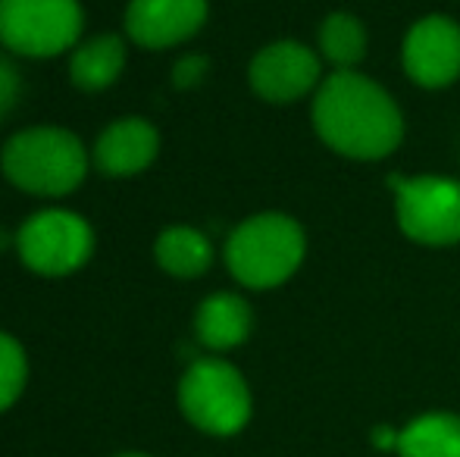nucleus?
<instances>
[{
  "instance_id": "obj_1",
  "label": "nucleus",
  "mask_w": 460,
  "mask_h": 457,
  "mask_svg": "<svg viewBox=\"0 0 460 457\" xmlns=\"http://www.w3.org/2000/svg\"><path fill=\"white\" fill-rule=\"evenodd\" d=\"M314 126L332 151L354 160H379L401 145L404 119L394 101L376 82L339 69L320 85Z\"/></svg>"
},
{
  "instance_id": "obj_2",
  "label": "nucleus",
  "mask_w": 460,
  "mask_h": 457,
  "mask_svg": "<svg viewBox=\"0 0 460 457\" xmlns=\"http://www.w3.org/2000/svg\"><path fill=\"white\" fill-rule=\"evenodd\" d=\"M4 176L31 195H69L88 172V154L66 128L38 126L13 135L4 147Z\"/></svg>"
},
{
  "instance_id": "obj_3",
  "label": "nucleus",
  "mask_w": 460,
  "mask_h": 457,
  "mask_svg": "<svg viewBox=\"0 0 460 457\" xmlns=\"http://www.w3.org/2000/svg\"><path fill=\"white\" fill-rule=\"evenodd\" d=\"M304 260V232L291 216L261 214L244 220L226 244L232 276L248 288L282 286Z\"/></svg>"
},
{
  "instance_id": "obj_4",
  "label": "nucleus",
  "mask_w": 460,
  "mask_h": 457,
  "mask_svg": "<svg viewBox=\"0 0 460 457\" xmlns=\"http://www.w3.org/2000/svg\"><path fill=\"white\" fill-rule=\"evenodd\" d=\"M179 404L198 429L210 435H232L251 417V391L242 373L217 357L194 360L179 385Z\"/></svg>"
},
{
  "instance_id": "obj_5",
  "label": "nucleus",
  "mask_w": 460,
  "mask_h": 457,
  "mask_svg": "<svg viewBox=\"0 0 460 457\" xmlns=\"http://www.w3.org/2000/svg\"><path fill=\"white\" fill-rule=\"evenodd\" d=\"M79 35V0H0V41L16 54L57 57Z\"/></svg>"
},
{
  "instance_id": "obj_6",
  "label": "nucleus",
  "mask_w": 460,
  "mask_h": 457,
  "mask_svg": "<svg viewBox=\"0 0 460 457\" xmlns=\"http://www.w3.org/2000/svg\"><path fill=\"white\" fill-rule=\"evenodd\" d=\"M19 257L41 276H66L85 267L94 250L92 226L69 210H41L19 229Z\"/></svg>"
},
{
  "instance_id": "obj_7",
  "label": "nucleus",
  "mask_w": 460,
  "mask_h": 457,
  "mask_svg": "<svg viewBox=\"0 0 460 457\" xmlns=\"http://www.w3.org/2000/svg\"><path fill=\"white\" fill-rule=\"evenodd\" d=\"M398 189V223L420 244L460 242V182L442 176L392 179Z\"/></svg>"
},
{
  "instance_id": "obj_8",
  "label": "nucleus",
  "mask_w": 460,
  "mask_h": 457,
  "mask_svg": "<svg viewBox=\"0 0 460 457\" xmlns=\"http://www.w3.org/2000/svg\"><path fill=\"white\" fill-rule=\"evenodd\" d=\"M404 69L417 85L442 88L460 75V29L445 16H426L404 38Z\"/></svg>"
},
{
  "instance_id": "obj_9",
  "label": "nucleus",
  "mask_w": 460,
  "mask_h": 457,
  "mask_svg": "<svg viewBox=\"0 0 460 457\" xmlns=\"http://www.w3.org/2000/svg\"><path fill=\"white\" fill-rule=\"evenodd\" d=\"M320 79V60L297 41H279L263 48L251 63V85L263 101L288 104L310 92Z\"/></svg>"
},
{
  "instance_id": "obj_10",
  "label": "nucleus",
  "mask_w": 460,
  "mask_h": 457,
  "mask_svg": "<svg viewBox=\"0 0 460 457\" xmlns=\"http://www.w3.org/2000/svg\"><path fill=\"white\" fill-rule=\"evenodd\" d=\"M207 19V0H132L126 10V31L147 50L182 44Z\"/></svg>"
},
{
  "instance_id": "obj_11",
  "label": "nucleus",
  "mask_w": 460,
  "mask_h": 457,
  "mask_svg": "<svg viewBox=\"0 0 460 457\" xmlns=\"http://www.w3.org/2000/svg\"><path fill=\"white\" fill-rule=\"evenodd\" d=\"M160 135L151 122L128 116L101 132L94 145V163L103 176H135L157 157Z\"/></svg>"
},
{
  "instance_id": "obj_12",
  "label": "nucleus",
  "mask_w": 460,
  "mask_h": 457,
  "mask_svg": "<svg viewBox=\"0 0 460 457\" xmlns=\"http://www.w3.org/2000/svg\"><path fill=\"white\" fill-rule=\"evenodd\" d=\"M194 330H198L200 345L213 347V351H229V347L242 345L251 332V307L244 298L229 292L210 294L204 304L198 307L194 317Z\"/></svg>"
},
{
  "instance_id": "obj_13",
  "label": "nucleus",
  "mask_w": 460,
  "mask_h": 457,
  "mask_svg": "<svg viewBox=\"0 0 460 457\" xmlns=\"http://www.w3.org/2000/svg\"><path fill=\"white\" fill-rule=\"evenodd\" d=\"M122 63H126V48L119 38L101 35L75 50L73 63H69V75L82 92H103L119 79Z\"/></svg>"
},
{
  "instance_id": "obj_14",
  "label": "nucleus",
  "mask_w": 460,
  "mask_h": 457,
  "mask_svg": "<svg viewBox=\"0 0 460 457\" xmlns=\"http://www.w3.org/2000/svg\"><path fill=\"white\" fill-rule=\"evenodd\" d=\"M401 457H460V417L426 414L398 435Z\"/></svg>"
},
{
  "instance_id": "obj_15",
  "label": "nucleus",
  "mask_w": 460,
  "mask_h": 457,
  "mask_svg": "<svg viewBox=\"0 0 460 457\" xmlns=\"http://www.w3.org/2000/svg\"><path fill=\"white\" fill-rule=\"evenodd\" d=\"M157 263L166 273L179 276V279H194V276L207 273L213 260V248L198 229L172 226L157 238Z\"/></svg>"
},
{
  "instance_id": "obj_16",
  "label": "nucleus",
  "mask_w": 460,
  "mask_h": 457,
  "mask_svg": "<svg viewBox=\"0 0 460 457\" xmlns=\"http://www.w3.org/2000/svg\"><path fill=\"white\" fill-rule=\"evenodd\" d=\"M320 48L329 63H335V66H341V69H351L354 63H360L367 54V31L354 16L335 13V16H329L326 22H323Z\"/></svg>"
},
{
  "instance_id": "obj_17",
  "label": "nucleus",
  "mask_w": 460,
  "mask_h": 457,
  "mask_svg": "<svg viewBox=\"0 0 460 457\" xmlns=\"http://www.w3.org/2000/svg\"><path fill=\"white\" fill-rule=\"evenodd\" d=\"M25 351L16 338H10L6 332H0V410H6L25 389Z\"/></svg>"
},
{
  "instance_id": "obj_18",
  "label": "nucleus",
  "mask_w": 460,
  "mask_h": 457,
  "mask_svg": "<svg viewBox=\"0 0 460 457\" xmlns=\"http://www.w3.org/2000/svg\"><path fill=\"white\" fill-rule=\"evenodd\" d=\"M19 98V73L6 57H0V119L13 110Z\"/></svg>"
},
{
  "instance_id": "obj_19",
  "label": "nucleus",
  "mask_w": 460,
  "mask_h": 457,
  "mask_svg": "<svg viewBox=\"0 0 460 457\" xmlns=\"http://www.w3.org/2000/svg\"><path fill=\"white\" fill-rule=\"evenodd\" d=\"M204 73H207V60H204V57H185V60L176 63L172 82H176L179 88H191V85H198V82L204 79Z\"/></svg>"
},
{
  "instance_id": "obj_20",
  "label": "nucleus",
  "mask_w": 460,
  "mask_h": 457,
  "mask_svg": "<svg viewBox=\"0 0 460 457\" xmlns=\"http://www.w3.org/2000/svg\"><path fill=\"white\" fill-rule=\"evenodd\" d=\"M119 457H147V454H119Z\"/></svg>"
}]
</instances>
